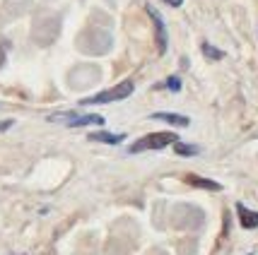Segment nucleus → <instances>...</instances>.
Wrapping results in <instances>:
<instances>
[{"mask_svg":"<svg viewBox=\"0 0 258 255\" xmlns=\"http://www.w3.org/2000/svg\"><path fill=\"white\" fill-rule=\"evenodd\" d=\"M179 142V133H150L145 137H140V140H135L131 147H128V152L131 154H140V152H150V149H164L169 144H176Z\"/></svg>","mask_w":258,"mask_h":255,"instance_id":"nucleus-1","label":"nucleus"},{"mask_svg":"<svg viewBox=\"0 0 258 255\" xmlns=\"http://www.w3.org/2000/svg\"><path fill=\"white\" fill-rule=\"evenodd\" d=\"M135 92V84L131 79H123L121 84H116L111 89H104L99 94H94V97H87V99H82L80 104L82 106H92V104H111V101H123L128 99L131 94Z\"/></svg>","mask_w":258,"mask_h":255,"instance_id":"nucleus-2","label":"nucleus"},{"mask_svg":"<svg viewBox=\"0 0 258 255\" xmlns=\"http://www.w3.org/2000/svg\"><path fill=\"white\" fill-rule=\"evenodd\" d=\"M53 123H66L68 128H82V125H104V116L99 113H73V111H66V113H56L51 116Z\"/></svg>","mask_w":258,"mask_h":255,"instance_id":"nucleus-3","label":"nucleus"},{"mask_svg":"<svg viewBox=\"0 0 258 255\" xmlns=\"http://www.w3.org/2000/svg\"><path fill=\"white\" fill-rule=\"evenodd\" d=\"M147 15L152 17V22H155V34H157V51L159 56H164L167 53V27H164V20H162V15H159L152 5H147Z\"/></svg>","mask_w":258,"mask_h":255,"instance_id":"nucleus-4","label":"nucleus"},{"mask_svg":"<svg viewBox=\"0 0 258 255\" xmlns=\"http://www.w3.org/2000/svg\"><path fill=\"white\" fill-rule=\"evenodd\" d=\"M236 214H239V224H241V229H256L258 226V212L248 210L246 205L236 202Z\"/></svg>","mask_w":258,"mask_h":255,"instance_id":"nucleus-5","label":"nucleus"},{"mask_svg":"<svg viewBox=\"0 0 258 255\" xmlns=\"http://www.w3.org/2000/svg\"><path fill=\"white\" fill-rule=\"evenodd\" d=\"M186 183L193 186V188H203V190H210V193H220L222 186L217 183V181H210V178H203V176H186Z\"/></svg>","mask_w":258,"mask_h":255,"instance_id":"nucleus-6","label":"nucleus"},{"mask_svg":"<svg viewBox=\"0 0 258 255\" xmlns=\"http://www.w3.org/2000/svg\"><path fill=\"white\" fill-rule=\"evenodd\" d=\"M152 121H164V123H171V125H179V128H186L188 125V118L181 116V113H169V111H159V113H152L150 116Z\"/></svg>","mask_w":258,"mask_h":255,"instance_id":"nucleus-7","label":"nucleus"},{"mask_svg":"<svg viewBox=\"0 0 258 255\" xmlns=\"http://www.w3.org/2000/svg\"><path fill=\"white\" fill-rule=\"evenodd\" d=\"M92 142H104V144H121L125 140L123 133H106V130H99V133H90Z\"/></svg>","mask_w":258,"mask_h":255,"instance_id":"nucleus-8","label":"nucleus"},{"mask_svg":"<svg viewBox=\"0 0 258 255\" xmlns=\"http://www.w3.org/2000/svg\"><path fill=\"white\" fill-rule=\"evenodd\" d=\"M174 152H176V154L179 156H196L198 154V152H201V147H198V144H186V142H176L174 144Z\"/></svg>","mask_w":258,"mask_h":255,"instance_id":"nucleus-9","label":"nucleus"},{"mask_svg":"<svg viewBox=\"0 0 258 255\" xmlns=\"http://www.w3.org/2000/svg\"><path fill=\"white\" fill-rule=\"evenodd\" d=\"M203 53H205V58H210V60H220V58L225 56V53H222L220 48H215V46H210L208 41L203 44Z\"/></svg>","mask_w":258,"mask_h":255,"instance_id":"nucleus-10","label":"nucleus"},{"mask_svg":"<svg viewBox=\"0 0 258 255\" xmlns=\"http://www.w3.org/2000/svg\"><path fill=\"white\" fill-rule=\"evenodd\" d=\"M167 89H171V92H179V89H181V79L176 77V75H171V77L167 79Z\"/></svg>","mask_w":258,"mask_h":255,"instance_id":"nucleus-11","label":"nucleus"},{"mask_svg":"<svg viewBox=\"0 0 258 255\" xmlns=\"http://www.w3.org/2000/svg\"><path fill=\"white\" fill-rule=\"evenodd\" d=\"M12 128V121H0V130H10Z\"/></svg>","mask_w":258,"mask_h":255,"instance_id":"nucleus-12","label":"nucleus"},{"mask_svg":"<svg viewBox=\"0 0 258 255\" xmlns=\"http://www.w3.org/2000/svg\"><path fill=\"white\" fill-rule=\"evenodd\" d=\"M167 5H171V8H179V5H183V0H164Z\"/></svg>","mask_w":258,"mask_h":255,"instance_id":"nucleus-13","label":"nucleus"}]
</instances>
